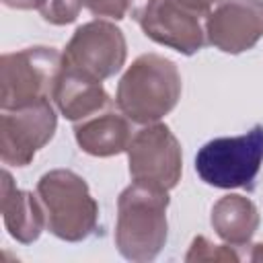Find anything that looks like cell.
Masks as SVG:
<instances>
[{
  "instance_id": "obj_15",
  "label": "cell",
  "mask_w": 263,
  "mask_h": 263,
  "mask_svg": "<svg viewBox=\"0 0 263 263\" xmlns=\"http://www.w3.org/2000/svg\"><path fill=\"white\" fill-rule=\"evenodd\" d=\"M82 4H84V0H41L37 10L45 23L64 27L78 18Z\"/></svg>"
},
{
  "instance_id": "obj_14",
  "label": "cell",
  "mask_w": 263,
  "mask_h": 263,
  "mask_svg": "<svg viewBox=\"0 0 263 263\" xmlns=\"http://www.w3.org/2000/svg\"><path fill=\"white\" fill-rule=\"evenodd\" d=\"M261 216L257 205L238 193L220 197L210 214V224L214 232L232 249H245L251 245Z\"/></svg>"
},
{
  "instance_id": "obj_2",
  "label": "cell",
  "mask_w": 263,
  "mask_h": 263,
  "mask_svg": "<svg viewBox=\"0 0 263 263\" xmlns=\"http://www.w3.org/2000/svg\"><path fill=\"white\" fill-rule=\"evenodd\" d=\"M181 90V74L173 60L158 53H142L117 82L115 105L129 121L148 125L177 107Z\"/></svg>"
},
{
  "instance_id": "obj_4",
  "label": "cell",
  "mask_w": 263,
  "mask_h": 263,
  "mask_svg": "<svg viewBox=\"0 0 263 263\" xmlns=\"http://www.w3.org/2000/svg\"><path fill=\"white\" fill-rule=\"evenodd\" d=\"M263 164V125H253L247 134L214 138L195 154V171L205 185L218 189H255V179Z\"/></svg>"
},
{
  "instance_id": "obj_3",
  "label": "cell",
  "mask_w": 263,
  "mask_h": 263,
  "mask_svg": "<svg viewBox=\"0 0 263 263\" xmlns=\"http://www.w3.org/2000/svg\"><path fill=\"white\" fill-rule=\"evenodd\" d=\"M37 195L45 210L47 228L66 242H80L97 230L99 203L88 183L70 168H53L39 177Z\"/></svg>"
},
{
  "instance_id": "obj_16",
  "label": "cell",
  "mask_w": 263,
  "mask_h": 263,
  "mask_svg": "<svg viewBox=\"0 0 263 263\" xmlns=\"http://www.w3.org/2000/svg\"><path fill=\"white\" fill-rule=\"evenodd\" d=\"M238 259L240 257L232 251V247L214 245L205 236H195L185 255L187 263H193V261H232V263H236Z\"/></svg>"
},
{
  "instance_id": "obj_8",
  "label": "cell",
  "mask_w": 263,
  "mask_h": 263,
  "mask_svg": "<svg viewBox=\"0 0 263 263\" xmlns=\"http://www.w3.org/2000/svg\"><path fill=\"white\" fill-rule=\"evenodd\" d=\"M127 58L125 35L109 21L95 18L80 25L64 49V64L105 80L115 76Z\"/></svg>"
},
{
  "instance_id": "obj_5",
  "label": "cell",
  "mask_w": 263,
  "mask_h": 263,
  "mask_svg": "<svg viewBox=\"0 0 263 263\" xmlns=\"http://www.w3.org/2000/svg\"><path fill=\"white\" fill-rule=\"evenodd\" d=\"M64 66V53L55 47H25L0 58V109H21L53 95Z\"/></svg>"
},
{
  "instance_id": "obj_17",
  "label": "cell",
  "mask_w": 263,
  "mask_h": 263,
  "mask_svg": "<svg viewBox=\"0 0 263 263\" xmlns=\"http://www.w3.org/2000/svg\"><path fill=\"white\" fill-rule=\"evenodd\" d=\"M84 6L95 16H107L121 21L129 10V0H84Z\"/></svg>"
},
{
  "instance_id": "obj_10",
  "label": "cell",
  "mask_w": 263,
  "mask_h": 263,
  "mask_svg": "<svg viewBox=\"0 0 263 263\" xmlns=\"http://www.w3.org/2000/svg\"><path fill=\"white\" fill-rule=\"evenodd\" d=\"M205 39L224 53H242L263 37V0H218L205 16Z\"/></svg>"
},
{
  "instance_id": "obj_20",
  "label": "cell",
  "mask_w": 263,
  "mask_h": 263,
  "mask_svg": "<svg viewBox=\"0 0 263 263\" xmlns=\"http://www.w3.org/2000/svg\"><path fill=\"white\" fill-rule=\"evenodd\" d=\"M251 261H255V263H261V261H263V242L253 245V251H251Z\"/></svg>"
},
{
  "instance_id": "obj_18",
  "label": "cell",
  "mask_w": 263,
  "mask_h": 263,
  "mask_svg": "<svg viewBox=\"0 0 263 263\" xmlns=\"http://www.w3.org/2000/svg\"><path fill=\"white\" fill-rule=\"evenodd\" d=\"M177 2L189 12H193L195 16H208L210 10L218 4V0H177Z\"/></svg>"
},
{
  "instance_id": "obj_6",
  "label": "cell",
  "mask_w": 263,
  "mask_h": 263,
  "mask_svg": "<svg viewBox=\"0 0 263 263\" xmlns=\"http://www.w3.org/2000/svg\"><path fill=\"white\" fill-rule=\"evenodd\" d=\"M129 177L154 189L171 191L183 173V152L177 136L166 123H148L132 136L127 146Z\"/></svg>"
},
{
  "instance_id": "obj_19",
  "label": "cell",
  "mask_w": 263,
  "mask_h": 263,
  "mask_svg": "<svg viewBox=\"0 0 263 263\" xmlns=\"http://www.w3.org/2000/svg\"><path fill=\"white\" fill-rule=\"evenodd\" d=\"M41 0H2L4 6L8 8H16V10H31V8H37Z\"/></svg>"
},
{
  "instance_id": "obj_7",
  "label": "cell",
  "mask_w": 263,
  "mask_h": 263,
  "mask_svg": "<svg viewBox=\"0 0 263 263\" xmlns=\"http://www.w3.org/2000/svg\"><path fill=\"white\" fill-rule=\"evenodd\" d=\"M129 12L148 39L183 55L197 53L205 43L199 16L177 0H129Z\"/></svg>"
},
{
  "instance_id": "obj_1",
  "label": "cell",
  "mask_w": 263,
  "mask_h": 263,
  "mask_svg": "<svg viewBox=\"0 0 263 263\" xmlns=\"http://www.w3.org/2000/svg\"><path fill=\"white\" fill-rule=\"evenodd\" d=\"M168 191L142 183H132L119 193L115 247L123 259L148 263L160 255L168 236Z\"/></svg>"
},
{
  "instance_id": "obj_12",
  "label": "cell",
  "mask_w": 263,
  "mask_h": 263,
  "mask_svg": "<svg viewBox=\"0 0 263 263\" xmlns=\"http://www.w3.org/2000/svg\"><path fill=\"white\" fill-rule=\"evenodd\" d=\"M31 191L18 189L12 181V175L6 168L2 171L0 210H2L4 226L16 242L23 245L35 242L41 236L43 228L47 226L43 203Z\"/></svg>"
},
{
  "instance_id": "obj_11",
  "label": "cell",
  "mask_w": 263,
  "mask_h": 263,
  "mask_svg": "<svg viewBox=\"0 0 263 263\" xmlns=\"http://www.w3.org/2000/svg\"><path fill=\"white\" fill-rule=\"evenodd\" d=\"M51 99L55 101L60 113L74 123L101 113L111 103L107 90L103 88V80H97L68 64L62 66Z\"/></svg>"
},
{
  "instance_id": "obj_9",
  "label": "cell",
  "mask_w": 263,
  "mask_h": 263,
  "mask_svg": "<svg viewBox=\"0 0 263 263\" xmlns=\"http://www.w3.org/2000/svg\"><path fill=\"white\" fill-rule=\"evenodd\" d=\"M58 127V115L49 99L2 111L0 115V158L10 166H27L35 154L49 144Z\"/></svg>"
},
{
  "instance_id": "obj_13",
  "label": "cell",
  "mask_w": 263,
  "mask_h": 263,
  "mask_svg": "<svg viewBox=\"0 0 263 263\" xmlns=\"http://www.w3.org/2000/svg\"><path fill=\"white\" fill-rule=\"evenodd\" d=\"M74 138L82 152L107 158L127 150L132 142V125L123 113H97L74 123Z\"/></svg>"
}]
</instances>
